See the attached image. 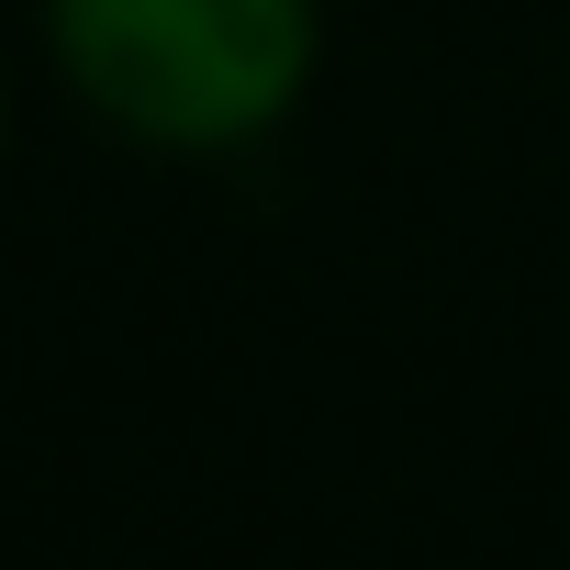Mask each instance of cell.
<instances>
[{"label": "cell", "instance_id": "1", "mask_svg": "<svg viewBox=\"0 0 570 570\" xmlns=\"http://www.w3.org/2000/svg\"><path fill=\"white\" fill-rule=\"evenodd\" d=\"M46 57L146 157H235L303 112L325 0H46Z\"/></svg>", "mask_w": 570, "mask_h": 570}, {"label": "cell", "instance_id": "2", "mask_svg": "<svg viewBox=\"0 0 570 570\" xmlns=\"http://www.w3.org/2000/svg\"><path fill=\"white\" fill-rule=\"evenodd\" d=\"M0 146H12V79H0Z\"/></svg>", "mask_w": 570, "mask_h": 570}]
</instances>
